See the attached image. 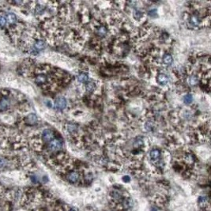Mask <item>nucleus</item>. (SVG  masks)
Masks as SVG:
<instances>
[{
    "label": "nucleus",
    "instance_id": "obj_15",
    "mask_svg": "<svg viewBox=\"0 0 211 211\" xmlns=\"http://www.w3.org/2000/svg\"><path fill=\"white\" fill-rule=\"evenodd\" d=\"M66 129L68 133L70 135H74V134L77 133L78 131V127L77 124L74 123H67L66 125Z\"/></svg>",
    "mask_w": 211,
    "mask_h": 211
},
{
    "label": "nucleus",
    "instance_id": "obj_17",
    "mask_svg": "<svg viewBox=\"0 0 211 211\" xmlns=\"http://www.w3.org/2000/svg\"><path fill=\"white\" fill-rule=\"evenodd\" d=\"M85 88H86V90L89 93H92L94 92L96 89V85L95 84L94 82L93 81H89V82H87L85 85Z\"/></svg>",
    "mask_w": 211,
    "mask_h": 211
},
{
    "label": "nucleus",
    "instance_id": "obj_16",
    "mask_svg": "<svg viewBox=\"0 0 211 211\" xmlns=\"http://www.w3.org/2000/svg\"><path fill=\"white\" fill-rule=\"evenodd\" d=\"M133 146L134 148H135L136 150L141 151L140 149H141V148L144 146V139L141 137H138L135 140V141H134Z\"/></svg>",
    "mask_w": 211,
    "mask_h": 211
},
{
    "label": "nucleus",
    "instance_id": "obj_24",
    "mask_svg": "<svg viewBox=\"0 0 211 211\" xmlns=\"http://www.w3.org/2000/svg\"><path fill=\"white\" fill-rule=\"evenodd\" d=\"M183 101H184V103L185 104H187V105L191 104V103L192 102V101H193L192 95L191 94H186L184 96V97H183Z\"/></svg>",
    "mask_w": 211,
    "mask_h": 211
},
{
    "label": "nucleus",
    "instance_id": "obj_4",
    "mask_svg": "<svg viewBox=\"0 0 211 211\" xmlns=\"http://www.w3.org/2000/svg\"><path fill=\"white\" fill-rule=\"evenodd\" d=\"M66 179L71 184H76L80 180V174L76 170L69 171L66 175Z\"/></svg>",
    "mask_w": 211,
    "mask_h": 211
},
{
    "label": "nucleus",
    "instance_id": "obj_10",
    "mask_svg": "<svg viewBox=\"0 0 211 211\" xmlns=\"http://www.w3.org/2000/svg\"><path fill=\"white\" fill-rule=\"evenodd\" d=\"M157 81L161 86H166L169 82V78L164 73H159L157 76Z\"/></svg>",
    "mask_w": 211,
    "mask_h": 211
},
{
    "label": "nucleus",
    "instance_id": "obj_18",
    "mask_svg": "<svg viewBox=\"0 0 211 211\" xmlns=\"http://www.w3.org/2000/svg\"><path fill=\"white\" fill-rule=\"evenodd\" d=\"M144 16V12L140 9H135L133 11V18L135 20L140 21Z\"/></svg>",
    "mask_w": 211,
    "mask_h": 211
},
{
    "label": "nucleus",
    "instance_id": "obj_26",
    "mask_svg": "<svg viewBox=\"0 0 211 211\" xmlns=\"http://www.w3.org/2000/svg\"><path fill=\"white\" fill-rule=\"evenodd\" d=\"M130 180H130V177L128 176H124L123 177V182L128 183Z\"/></svg>",
    "mask_w": 211,
    "mask_h": 211
},
{
    "label": "nucleus",
    "instance_id": "obj_8",
    "mask_svg": "<svg viewBox=\"0 0 211 211\" xmlns=\"http://www.w3.org/2000/svg\"><path fill=\"white\" fill-rule=\"evenodd\" d=\"M108 32H109V29H108L106 25H100L96 26V33L97 37H101V38H104V37H105L107 36Z\"/></svg>",
    "mask_w": 211,
    "mask_h": 211
},
{
    "label": "nucleus",
    "instance_id": "obj_9",
    "mask_svg": "<svg viewBox=\"0 0 211 211\" xmlns=\"http://www.w3.org/2000/svg\"><path fill=\"white\" fill-rule=\"evenodd\" d=\"M198 204L199 206L205 209H209V199L205 195L203 196H199L198 199Z\"/></svg>",
    "mask_w": 211,
    "mask_h": 211
},
{
    "label": "nucleus",
    "instance_id": "obj_21",
    "mask_svg": "<svg viewBox=\"0 0 211 211\" xmlns=\"http://www.w3.org/2000/svg\"><path fill=\"white\" fill-rule=\"evenodd\" d=\"M93 176L91 172H86V174L84 175V182L86 184H89L91 183V182L93 181Z\"/></svg>",
    "mask_w": 211,
    "mask_h": 211
},
{
    "label": "nucleus",
    "instance_id": "obj_1",
    "mask_svg": "<svg viewBox=\"0 0 211 211\" xmlns=\"http://www.w3.org/2000/svg\"><path fill=\"white\" fill-rule=\"evenodd\" d=\"M63 141L60 138H55L52 141L47 144V151L51 154L60 153L63 149Z\"/></svg>",
    "mask_w": 211,
    "mask_h": 211
},
{
    "label": "nucleus",
    "instance_id": "obj_7",
    "mask_svg": "<svg viewBox=\"0 0 211 211\" xmlns=\"http://www.w3.org/2000/svg\"><path fill=\"white\" fill-rule=\"evenodd\" d=\"M67 105V101L63 96H58L55 101V108L59 111H62L66 109Z\"/></svg>",
    "mask_w": 211,
    "mask_h": 211
},
{
    "label": "nucleus",
    "instance_id": "obj_2",
    "mask_svg": "<svg viewBox=\"0 0 211 211\" xmlns=\"http://www.w3.org/2000/svg\"><path fill=\"white\" fill-rule=\"evenodd\" d=\"M109 197L113 204H116V206L119 205L120 202L125 196H123V191L118 188H114L109 193Z\"/></svg>",
    "mask_w": 211,
    "mask_h": 211
},
{
    "label": "nucleus",
    "instance_id": "obj_25",
    "mask_svg": "<svg viewBox=\"0 0 211 211\" xmlns=\"http://www.w3.org/2000/svg\"><path fill=\"white\" fill-rule=\"evenodd\" d=\"M7 164H8V161H7L6 158L0 157V169L6 168Z\"/></svg>",
    "mask_w": 211,
    "mask_h": 211
},
{
    "label": "nucleus",
    "instance_id": "obj_27",
    "mask_svg": "<svg viewBox=\"0 0 211 211\" xmlns=\"http://www.w3.org/2000/svg\"><path fill=\"white\" fill-rule=\"evenodd\" d=\"M156 12H157L156 10H150V12L148 13V14H149V15H150V16H154V15L156 14Z\"/></svg>",
    "mask_w": 211,
    "mask_h": 211
},
{
    "label": "nucleus",
    "instance_id": "obj_12",
    "mask_svg": "<svg viewBox=\"0 0 211 211\" xmlns=\"http://www.w3.org/2000/svg\"><path fill=\"white\" fill-rule=\"evenodd\" d=\"M25 122L28 125H34L38 122V118L35 113H31L25 118Z\"/></svg>",
    "mask_w": 211,
    "mask_h": 211
},
{
    "label": "nucleus",
    "instance_id": "obj_3",
    "mask_svg": "<svg viewBox=\"0 0 211 211\" xmlns=\"http://www.w3.org/2000/svg\"><path fill=\"white\" fill-rule=\"evenodd\" d=\"M187 21H188L189 25L192 27H198L201 25L202 23L201 17L197 13H192L188 15Z\"/></svg>",
    "mask_w": 211,
    "mask_h": 211
},
{
    "label": "nucleus",
    "instance_id": "obj_23",
    "mask_svg": "<svg viewBox=\"0 0 211 211\" xmlns=\"http://www.w3.org/2000/svg\"><path fill=\"white\" fill-rule=\"evenodd\" d=\"M154 128V123L152 121H148L145 124V129L146 131H151Z\"/></svg>",
    "mask_w": 211,
    "mask_h": 211
},
{
    "label": "nucleus",
    "instance_id": "obj_13",
    "mask_svg": "<svg viewBox=\"0 0 211 211\" xmlns=\"http://www.w3.org/2000/svg\"><path fill=\"white\" fill-rule=\"evenodd\" d=\"M10 105V99L7 98L6 96L2 97L0 99V112H3V111H6V109H8Z\"/></svg>",
    "mask_w": 211,
    "mask_h": 211
},
{
    "label": "nucleus",
    "instance_id": "obj_14",
    "mask_svg": "<svg viewBox=\"0 0 211 211\" xmlns=\"http://www.w3.org/2000/svg\"><path fill=\"white\" fill-rule=\"evenodd\" d=\"M6 18L7 24H9V25H15L17 23V21H18L17 16L15 15V14H14L13 12L6 13Z\"/></svg>",
    "mask_w": 211,
    "mask_h": 211
},
{
    "label": "nucleus",
    "instance_id": "obj_22",
    "mask_svg": "<svg viewBox=\"0 0 211 211\" xmlns=\"http://www.w3.org/2000/svg\"><path fill=\"white\" fill-rule=\"evenodd\" d=\"M6 25H7V21H6V14L0 13V27H3Z\"/></svg>",
    "mask_w": 211,
    "mask_h": 211
},
{
    "label": "nucleus",
    "instance_id": "obj_5",
    "mask_svg": "<svg viewBox=\"0 0 211 211\" xmlns=\"http://www.w3.org/2000/svg\"><path fill=\"white\" fill-rule=\"evenodd\" d=\"M55 138V133L51 129H45L42 131L41 134V139L44 143H48Z\"/></svg>",
    "mask_w": 211,
    "mask_h": 211
},
{
    "label": "nucleus",
    "instance_id": "obj_19",
    "mask_svg": "<svg viewBox=\"0 0 211 211\" xmlns=\"http://www.w3.org/2000/svg\"><path fill=\"white\" fill-rule=\"evenodd\" d=\"M188 83L192 86H196L199 83V78L196 75H195V74H191V75L189 76Z\"/></svg>",
    "mask_w": 211,
    "mask_h": 211
},
{
    "label": "nucleus",
    "instance_id": "obj_11",
    "mask_svg": "<svg viewBox=\"0 0 211 211\" xmlns=\"http://www.w3.org/2000/svg\"><path fill=\"white\" fill-rule=\"evenodd\" d=\"M172 61H173V60H172V56L171 54L166 52L162 55L161 63L165 67H169V66L172 65Z\"/></svg>",
    "mask_w": 211,
    "mask_h": 211
},
{
    "label": "nucleus",
    "instance_id": "obj_6",
    "mask_svg": "<svg viewBox=\"0 0 211 211\" xmlns=\"http://www.w3.org/2000/svg\"><path fill=\"white\" fill-rule=\"evenodd\" d=\"M133 206V201L130 197H124L123 199L120 202L119 205L117 206V207L120 209H124V210H127V209H131Z\"/></svg>",
    "mask_w": 211,
    "mask_h": 211
},
{
    "label": "nucleus",
    "instance_id": "obj_20",
    "mask_svg": "<svg viewBox=\"0 0 211 211\" xmlns=\"http://www.w3.org/2000/svg\"><path fill=\"white\" fill-rule=\"evenodd\" d=\"M89 80L88 74L86 73H81L78 76V81L81 83H86Z\"/></svg>",
    "mask_w": 211,
    "mask_h": 211
},
{
    "label": "nucleus",
    "instance_id": "obj_28",
    "mask_svg": "<svg viewBox=\"0 0 211 211\" xmlns=\"http://www.w3.org/2000/svg\"><path fill=\"white\" fill-rule=\"evenodd\" d=\"M67 211H76V210L74 209H68Z\"/></svg>",
    "mask_w": 211,
    "mask_h": 211
}]
</instances>
